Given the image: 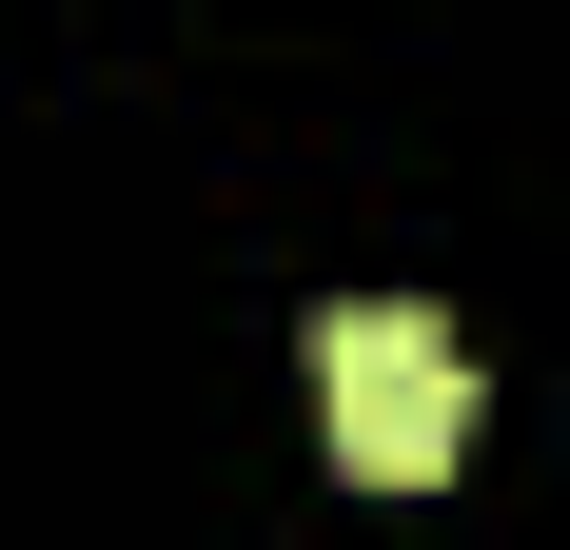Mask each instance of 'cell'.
I'll return each mask as SVG.
<instances>
[{"label": "cell", "instance_id": "6da1fadb", "mask_svg": "<svg viewBox=\"0 0 570 550\" xmlns=\"http://www.w3.org/2000/svg\"><path fill=\"white\" fill-rule=\"evenodd\" d=\"M315 413H335V472H354V492H433V472L472 452V354H453V315L335 295V315H315Z\"/></svg>", "mask_w": 570, "mask_h": 550}]
</instances>
